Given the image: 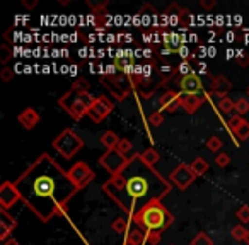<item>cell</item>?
I'll return each instance as SVG.
<instances>
[{
	"label": "cell",
	"mask_w": 249,
	"mask_h": 245,
	"mask_svg": "<svg viewBox=\"0 0 249 245\" xmlns=\"http://www.w3.org/2000/svg\"><path fill=\"white\" fill-rule=\"evenodd\" d=\"M26 206L43 221L63 218L67 204L77 194V187L70 180L69 172L56 163L55 159L43 153L16 180Z\"/></svg>",
	"instance_id": "obj_1"
},
{
	"label": "cell",
	"mask_w": 249,
	"mask_h": 245,
	"mask_svg": "<svg viewBox=\"0 0 249 245\" xmlns=\"http://www.w3.org/2000/svg\"><path fill=\"white\" fill-rule=\"evenodd\" d=\"M103 191L126 213V216L133 218L147 204L162 201V197L169 194L171 182L154 167L147 165L140 155H133L118 176H111L103 184Z\"/></svg>",
	"instance_id": "obj_2"
},
{
	"label": "cell",
	"mask_w": 249,
	"mask_h": 245,
	"mask_svg": "<svg viewBox=\"0 0 249 245\" xmlns=\"http://www.w3.org/2000/svg\"><path fill=\"white\" fill-rule=\"evenodd\" d=\"M132 221L142 227L145 231H164L173 225L174 216L164 206L162 201H154L147 204L143 210H140L132 218Z\"/></svg>",
	"instance_id": "obj_3"
},
{
	"label": "cell",
	"mask_w": 249,
	"mask_h": 245,
	"mask_svg": "<svg viewBox=\"0 0 249 245\" xmlns=\"http://www.w3.org/2000/svg\"><path fill=\"white\" fill-rule=\"evenodd\" d=\"M96 97L90 92H77V90H69L60 97L58 104L72 119L79 121L89 113L90 106L94 104Z\"/></svg>",
	"instance_id": "obj_4"
},
{
	"label": "cell",
	"mask_w": 249,
	"mask_h": 245,
	"mask_svg": "<svg viewBox=\"0 0 249 245\" xmlns=\"http://www.w3.org/2000/svg\"><path fill=\"white\" fill-rule=\"evenodd\" d=\"M52 147L65 159H72L73 155L84 148V140L73 131L72 128H65L55 140L52 142Z\"/></svg>",
	"instance_id": "obj_5"
},
{
	"label": "cell",
	"mask_w": 249,
	"mask_h": 245,
	"mask_svg": "<svg viewBox=\"0 0 249 245\" xmlns=\"http://www.w3.org/2000/svg\"><path fill=\"white\" fill-rule=\"evenodd\" d=\"M128 157H124L123 153H120L118 150H106L103 155L99 157V163L104 170L111 174V176H118L121 170L126 167L128 163Z\"/></svg>",
	"instance_id": "obj_6"
},
{
	"label": "cell",
	"mask_w": 249,
	"mask_h": 245,
	"mask_svg": "<svg viewBox=\"0 0 249 245\" xmlns=\"http://www.w3.org/2000/svg\"><path fill=\"white\" fill-rule=\"evenodd\" d=\"M69 177L73 182V186L79 191H82L84 187H87L94 180V172L86 162H77L75 165L69 170Z\"/></svg>",
	"instance_id": "obj_7"
},
{
	"label": "cell",
	"mask_w": 249,
	"mask_h": 245,
	"mask_svg": "<svg viewBox=\"0 0 249 245\" xmlns=\"http://www.w3.org/2000/svg\"><path fill=\"white\" fill-rule=\"evenodd\" d=\"M169 179H171V182L178 187V189L184 191L195 182V179H196V174L191 170V167L188 165V163H179V165H178L176 169L171 172Z\"/></svg>",
	"instance_id": "obj_8"
},
{
	"label": "cell",
	"mask_w": 249,
	"mask_h": 245,
	"mask_svg": "<svg viewBox=\"0 0 249 245\" xmlns=\"http://www.w3.org/2000/svg\"><path fill=\"white\" fill-rule=\"evenodd\" d=\"M113 109H114V104L109 100V97L99 96V97H96L94 104L90 106L87 116H89L94 123H101V121H104L111 113H113Z\"/></svg>",
	"instance_id": "obj_9"
},
{
	"label": "cell",
	"mask_w": 249,
	"mask_h": 245,
	"mask_svg": "<svg viewBox=\"0 0 249 245\" xmlns=\"http://www.w3.org/2000/svg\"><path fill=\"white\" fill-rule=\"evenodd\" d=\"M18 201H22V197L19 189L16 187V182H11V180L2 182V186H0V210L7 211Z\"/></svg>",
	"instance_id": "obj_10"
},
{
	"label": "cell",
	"mask_w": 249,
	"mask_h": 245,
	"mask_svg": "<svg viewBox=\"0 0 249 245\" xmlns=\"http://www.w3.org/2000/svg\"><path fill=\"white\" fill-rule=\"evenodd\" d=\"M179 90H181V94H186V96H196V94H201V90H203V82H201L200 75L191 72V73H188V75L181 77Z\"/></svg>",
	"instance_id": "obj_11"
},
{
	"label": "cell",
	"mask_w": 249,
	"mask_h": 245,
	"mask_svg": "<svg viewBox=\"0 0 249 245\" xmlns=\"http://www.w3.org/2000/svg\"><path fill=\"white\" fill-rule=\"evenodd\" d=\"M18 227V221L11 216L5 210H0V240L5 242L11 238V233Z\"/></svg>",
	"instance_id": "obj_12"
},
{
	"label": "cell",
	"mask_w": 249,
	"mask_h": 245,
	"mask_svg": "<svg viewBox=\"0 0 249 245\" xmlns=\"http://www.w3.org/2000/svg\"><path fill=\"white\" fill-rule=\"evenodd\" d=\"M159 104L162 109L174 113L181 107V92H174V90H166V92L160 96Z\"/></svg>",
	"instance_id": "obj_13"
},
{
	"label": "cell",
	"mask_w": 249,
	"mask_h": 245,
	"mask_svg": "<svg viewBox=\"0 0 249 245\" xmlns=\"http://www.w3.org/2000/svg\"><path fill=\"white\" fill-rule=\"evenodd\" d=\"M210 90L212 94L218 96L220 99L227 97V94L232 90V83L229 82V79L225 75H218V77H213L212 79V83H210Z\"/></svg>",
	"instance_id": "obj_14"
},
{
	"label": "cell",
	"mask_w": 249,
	"mask_h": 245,
	"mask_svg": "<svg viewBox=\"0 0 249 245\" xmlns=\"http://www.w3.org/2000/svg\"><path fill=\"white\" fill-rule=\"evenodd\" d=\"M18 123L24 130L36 128V125L39 123V114H38V111L33 109V107H26V109L22 111V113L18 116Z\"/></svg>",
	"instance_id": "obj_15"
},
{
	"label": "cell",
	"mask_w": 249,
	"mask_h": 245,
	"mask_svg": "<svg viewBox=\"0 0 249 245\" xmlns=\"http://www.w3.org/2000/svg\"><path fill=\"white\" fill-rule=\"evenodd\" d=\"M203 102H205V97L201 96V94H196V96H186V94H181V109H184L190 114L196 113Z\"/></svg>",
	"instance_id": "obj_16"
},
{
	"label": "cell",
	"mask_w": 249,
	"mask_h": 245,
	"mask_svg": "<svg viewBox=\"0 0 249 245\" xmlns=\"http://www.w3.org/2000/svg\"><path fill=\"white\" fill-rule=\"evenodd\" d=\"M124 242H128L132 245H145L147 244V231L137 223H132L128 235L124 237Z\"/></svg>",
	"instance_id": "obj_17"
},
{
	"label": "cell",
	"mask_w": 249,
	"mask_h": 245,
	"mask_svg": "<svg viewBox=\"0 0 249 245\" xmlns=\"http://www.w3.org/2000/svg\"><path fill=\"white\" fill-rule=\"evenodd\" d=\"M132 218H128V216H118V218H114L113 220V223H111V228H113V231L114 233H118V235H128V231H130V228H132Z\"/></svg>",
	"instance_id": "obj_18"
},
{
	"label": "cell",
	"mask_w": 249,
	"mask_h": 245,
	"mask_svg": "<svg viewBox=\"0 0 249 245\" xmlns=\"http://www.w3.org/2000/svg\"><path fill=\"white\" fill-rule=\"evenodd\" d=\"M101 83L109 90V94L111 96H114V99L116 100H123V99H126V96H128V90L121 89L116 82H113V79H103L101 80Z\"/></svg>",
	"instance_id": "obj_19"
},
{
	"label": "cell",
	"mask_w": 249,
	"mask_h": 245,
	"mask_svg": "<svg viewBox=\"0 0 249 245\" xmlns=\"http://www.w3.org/2000/svg\"><path fill=\"white\" fill-rule=\"evenodd\" d=\"M120 140H121L120 136L114 131H111V130H107V131H104L103 135H101V143H103V147L106 150H116Z\"/></svg>",
	"instance_id": "obj_20"
},
{
	"label": "cell",
	"mask_w": 249,
	"mask_h": 245,
	"mask_svg": "<svg viewBox=\"0 0 249 245\" xmlns=\"http://www.w3.org/2000/svg\"><path fill=\"white\" fill-rule=\"evenodd\" d=\"M191 170H193L195 174H196V177H200V176H205V174L208 172V162L205 159H201V157H196V159L191 162Z\"/></svg>",
	"instance_id": "obj_21"
},
{
	"label": "cell",
	"mask_w": 249,
	"mask_h": 245,
	"mask_svg": "<svg viewBox=\"0 0 249 245\" xmlns=\"http://www.w3.org/2000/svg\"><path fill=\"white\" fill-rule=\"evenodd\" d=\"M140 159H142L143 162L147 163V165L154 167L160 160V155H159V152H157L156 148H147L145 152L140 153Z\"/></svg>",
	"instance_id": "obj_22"
},
{
	"label": "cell",
	"mask_w": 249,
	"mask_h": 245,
	"mask_svg": "<svg viewBox=\"0 0 249 245\" xmlns=\"http://www.w3.org/2000/svg\"><path fill=\"white\" fill-rule=\"evenodd\" d=\"M218 109L224 114H231L232 111H235V102L229 97H224V99L218 100Z\"/></svg>",
	"instance_id": "obj_23"
},
{
	"label": "cell",
	"mask_w": 249,
	"mask_h": 245,
	"mask_svg": "<svg viewBox=\"0 0 249 245\" xmlns=\"http://www.w3.org/2000/svg\"><path fill=\"white\" fill-rule=\"evenodd\" d=\"M231 235H232V238H234V240L241 242V240H246V235H248V230H246L244 225L239 223V225H235V227H232Z\"/></svg>",
	"instance_id": "obj_24"
},
{
	"label": "cell",
	"mask_w": 249,
	"mask_h": 245,
	"mask_svg": "<svg viewBox=\"0 0 249 245\" xmlns=\"http://www.w3.org/2000/svg\"><path fill=\"white\" fill-rule=\"evenodd\" d=\"M191 245H213V242L205 231H200V233H196L191 238Z\"/></svg>",
	"instance_id": "obj_25"
},
{
	"label": "cell",
	"mask_w": 249,
	"mask_h": 245,
	"mask_svg": "<svg viewBox=\"0 0 249 245\" xmlns=\"http://www.w3.org/2000/svg\"><path fill=\"white\" fill-rule=\"evenodd\" d=\"M222 147H224V143H222V140L218 138V136H210V138L207 140V148L210 150V152L220 153L218 150H222Z\"/></svg>",
	"instance_id": "obj_26"
},
{
	"label": "cell",
	"mask_w": 249,
	"mask_h": 245,
	"mask_svg": "<svg viewBox=\"0 0 249 245\" xmlns=\"http://www.w3.org/2000/svg\"><path fill=\"white\" fill-rule=\"evenodd\" d=\"M116 150L120 153H123L124 157H128V153L133 150V143L130 142L128 138H121L120 143H118V147H116Z\"/></svg>",
	"instance_id": "obj_27"
},
{
	"label": "cell",
	"mask_w": 249,
	"mask_h": 245,
	"mask_svg": "<svg viewBox=\"0 0 249 245\" xmlns=\"http://www.w3.org/2000/svg\"><path fill=\"white\" fill-rule=\"evenodd\" d=\"M234 135L237 136L239 142H246V140L249 138V123H248V121H244V123H242V125L235 130Z\"/></svg>",
	"instance_id": "obj_28"
},
{
	"label": "cell",
	"mask_w": 249,
	"mask_h": 245,
	"mask_svg": "<svg viewBox=\"0 0 249 245\" xmlns=\"http://www.w3.org/2000/svg\"><path fill=\"white\" fill-rule=\"evenodd\" d=\"M248 111H249V99H246V97H241V99L235 100V113H237L239 116L246 114Z\"/></svg>",
	"instance_id": "obj_29"
},
{
	"label": "cell",
	"mask_w": 249,
	"mask_h": 245,
	"mask_svg": "<svg viewBox=\"0 0 249 245\" xmlns=\"http://www.w3.org/2000/svg\"><path fill=\"white\" fill-rule=\"evenodd\" d=\"M246 119H242V116H239V114H235V116H232V117H229L227 119V128L231 130L232 133H235V130L239 128V126L244 123Z\"/></svg>",
	"instance_id": "obj_30"
},
{
	"label": "cell",
	"mask_w": 249,
	"mask_h": 245,
	"mask_svg": "<svg viewBox=\"0 0 249 245\" xmlns=\"http://www.w3.org/2000/svg\"><path fill=\"white\" fill-rule=\"evenodd\" d=\"M72 90H77V92H89L90 90V83L87 82L86 79H77L72 85Z\"/></svg>",
	"instance_id": "obj_31"
},
{
	"label": "cell",
	"mask_w": 249,
	"mask_h": 245,
	"mask_svg": "<svg viewBox=\"0 0 249 245\" xmlns=\"http://www.w3.org/2000/svg\"><path fill=\"white\" fill-rule=\"evenodd\" d=\"M235 216L239 218V221H241L242 225L249 223V206H248V204H244V206L239 208L237 213H235Z\"/></svg>",
	"instance_id": "obj_32"
},
{
	"label": "cell",
	"mask_w": 249,
	"mask_h": 245,
	"mask_svg": "<svg viewBox=\"0 0 249 245\" xmlns=\"http://www.w3.org/2000/svg\"><path fill=\"white\" fill-rule=\"evenodd\" d=\"M149 123L152 126H160V125H162V123H164V113H162V111L159 109V111H156V113L150 114Z\"/></svg>",
	"instance_id": "obj_33"
},
{
	"label": "cell",
	"mask_w": 249,
	"mask_h": 245,
	"mask_svg": "<svg viewBox=\"0 0 249 245\" xmlns=\"http://www.w3.org/2000/svg\"><path fill=\"white\" fill-rule=\"evenodd\" d=\"M12 58V49H11V46H7V45H2L0 46V62L4 63H7L9 60Z\"/></svg>",
	"instance_id": "obj_34"
},
{
	"label": "cell",
	"mask_w": 249,
	"mask_h": 245,
	"mask_svg": "<svg viewBox=\"0 0 249 245\" xmlns=\"http://www.w3.org/2000/svg\"><path fill=\"white\" fill-rule=\"evenodd\" d=\"M162 238V231H147V245H157Z\"/></svg>",
	"instance_id": "obj_35"
},
{
	"label": "cell",
	"mask_w": 249,
	"mask_h": 245,
	"mask_svg": "<svg viewBox=\"0 0 249 245\" xmlns=\"http://www.w3.org/2000/svg\"><path fill=\"white\" fill-rule=\"evenodd\" d=\"M215 163H217L218 167H227L229 163H231V157L224 152L217 153V157H215Z\"/></svg>",
	"instance_id": "obj_36"
},
{
	"label": "cell",
	"mask_w": 249,
	"mask_h": 245,
	"mask_svg": "<svg viewBox=\"0 0 249 245\" xmlns=\"http://www.w3.org/2000/svg\"><path fill=\"white\" fill-rule=\"evenodd\" d=\"M0 79H2V82H11L14 79V70L4 66V68L0 70Z\"/></svg>",
	"instance_id": "obj_37"
},
{
	"label": "cell",
	"mask_w": 249,
	"mask_h": 245,
	"mask_svg": "<svg viewBox=\"0 0 249 245\" xmlns=\"http://www.w3.org/2000/svg\"><path fill=\"white\" fill-rule=\"evenodd\" d=\"M215 5H217L215 0H200V7L205 9V11H210V9H213Z\"/></svg>",
	"instance_id": "obj_38"
},
{
	"label": "cell",
	"mask_w": 249,
	"mask_h": 245,
	"mask_svg": "<svg viewBox=\"0 0 249 245\" xmlns=\"http://www.w3.org/2000/svg\"><path fill=\"white\" fill-rule=\"evenodd\" d=\"M178 70H179V72L183 73V77H184V75H188V73H191V65L186 62V60H184V62L181 63L179 66H178Z\"/></svg>",
	"instance_id": "obj_39"
},
{
	"label": "cell",
	"mask_w": 249,
	"mask_h": 245,
	"mask_svg": "<svg viewBox=\"0 0 249 245\" xmlns=\"http://www.w3.org/2000/svg\"><path fill=\"white\" fill-rule=\"evenodd\" d=\"M237 65H241V66H248L249 65V55H248V53L237 56Z\"/></svg>",
	"instance_id": "obj_40"
},
{
	"label": "cell",
	"mask_w": 249,
	"mask_h": 245,
	"mask_svg": "<svg viewBox=\"0 0 249 245\" xmlns=\"http://www.w3.org/2000/svg\"><path fill=\"white\" fill-rule=\"evenodd\" d=\"M22 5H24L28 11H31V9H35L36 5H38V0H22Z\"/></svg>",
	"instance_id": "obj_41"
},
{
	"label": "cell",
	"mask_w": 249,
	"mask_h": 245,
	"mask_svg": "<svg viewBox=\"0 0 249 245\" xmlns=\"http://www.w3.org/2000/svg\"><path fill=\"white\" fill-rule=\"evenodd\" d=\"M174 51H176V49H174V48H171V46L164 45V48L160 49V55H162V56H169L171 53H174Z\"/></svg>",
	"instance_id": "obj_42"
},
{
	"label": "cell",
	"mask_w": 249,
	"mask_h": 245,
	"mask_svg": "<svg viewBox=\"0 0 249 245\" xmlns=\"http://www.w3.org/2000/svg\"><path fill=\"white\" fill-rule=\"evenodd\" d=\"M2 245H21L19 244L16 238H9V240H5V242H2Z\"/></svg>",
	"instance_id": "obj_43"
},
{
	"label": "cell",
	"mask_w": 249,
	"mask_h": 245,
	"mask_svg": "<svg viewBox=\"0 0 249 245\" xmlns=\"http://www.w3.org/2000/svg\"><path fill=\"white\" fill-rule=\"evenodd\" d=\"M178 51L183 53V55H181V56H183V58H186V56H188V49H186V48H179V49H178Z\"/></svg>",
	"instance_id": "obj_44"
},
{
	"label": "cell",
	"mask_w": 249,
	"mask_h": 245,
	"mask_svg": "<svg viewBox=\"0 0 249 245\" xmlns=\"http://www.w3.org/2000/svg\"><path fill=\"white\" fill-rule=\"evenodd\" d=\"M246 245H249V230H248V235H246Z\"/></svg>",
	"instance_id": "obj_45"
},
{
	"label": "cell",
	"mask_w": 249,
	"mask_h": 245,
	"mask_svg": "<svg viewBox=\"0 0 249 245\" xmlns=\"http://www.w3.org/2000/svg\"><path fill=\"white\" fill-rule=\"evenodd\" d=\"M246 94H248V97H249V87H248V90H246Z\"/></svg>",
	"instance_id": "obj_46"
},
{
	"label": "cell",
	"mask_w": 249,
	"mask_h": 245,
	"mask_svg": "<svg viewBox=\"0 0 249 245\" xmlns=\"http://www.w3.org/2000/svg\"><path fill=\"white\" fill-rule=\"evenodd\" d=\"M123 245H132V244H128V242H124V244Z\"/></svg>",
	"instance_id": "obj_47"
},
{
	"label": "cell",
	"mask_w": 249,
	"mask_h": 245,
	"mask_svg": "<svg viewBox=\"0 0 249 245\" xmlns=\"http://www.w3.org/2000/svg\"><path fill=\"white\" fill-rule=\"evenodd\" d=\"M171 245H174V244H171Z\"/></svg>",
	"instance_id": "obj_48"
}]
</instances>
